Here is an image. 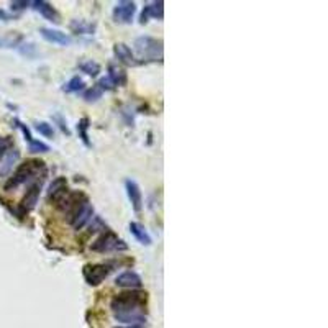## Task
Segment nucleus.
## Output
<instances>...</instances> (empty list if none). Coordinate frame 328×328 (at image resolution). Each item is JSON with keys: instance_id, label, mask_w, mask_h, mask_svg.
Segmentation results:
<instances>
[{"instance_id": "4468645a", "label": "nucleus", "mask_w": 328, "mask_h": 328, "mask_svg": "<svg viewBox=\"0 0 328 328\" xmlns=\"http://www.w3.org/2000/svg\"><path fill=\"white\" fill-rule=\"evenodd\" d=\"M32 5L36 12H40V15L43 18L51 21V23H59L61 21L59 13H57V10L49 2H45V0H36V2H32Z\"/></svg>"}, {"instance_id": "412c9836", "label": "nucleus", "mask_w": 328, "mask_h": 328, "mask_svg": "<svg viewBox=\"0 0 328 328\" xmlns=\"http://www.w3.org/2000/svg\"><path fill=\"white\" fill-rule=\"evenodd\" d=\"M79 69H81L82 72H85L87 76L96 77V76H99V72H100V64L96 63V61H92V59H84V61L79 63Z\"/></svg>"}, {"instance_id": "9d476101", "label": "nucleus", "mask_w": 328, "mask_h": 328, "mask_svg": "<svg viewBox=\"0 0 328 328\" xmlns=\"http://www.w3.org/2000/svg\"><path fill=\"white\" fill-rule=\"evenodd\" d=\"M125 189H127V195H128V200L131 202V207L136 214H140L143 210V194H141V189L138 186V182L133 179H127L125 181Z\"/></svg>"}, {"instance_id": "f3484780", "label": "nucleus", "mask_w": 328, "mask_h": 328, "mask_svg": "<svg viewBox=\"0 0 328 328\" xmlns=\"http://www.w3.org/2000/svg\"><path fill=\"white\" fill-rule=\"evenodd\" d=\"M128 228H130V231H131V235H133V236L136 238L138 243H141V245H144V246H150V245L153 243V238H151V235L148 233V230L144 228V225L138 223V222H131V223L128 225Z\"/></svg>"}, {"instance_id": "b1692460", "label": "nucleus", "mask_w": 328, "mask_h": 328, "mask_svg": "<svg viewBox=\"0 0 328 328\" xmlns=\"http://www.w3.org/2000/svg\"><path fill=\"white\" fill-rule=\"evenodd\" d=\"M18 151L17 150H12L10 153H9V156H7V161H5V164H4V167L0 169V176H5L7 172H9L10 169H12V166L15 164V161L18 159Z\"/></svg>"}, {"instance_id": "6e6552de", "label": "nucleus", "mask_w": 328, "mask_h": 328, "mask_svg": "<svg viewBox=\"0 0 328 328\" xmlns=\"http://www.w3.org/2000/svg\"><path fill=\"white\" fill-rule=\"evenodd\" d=\"M68 192H69V187L66 177H56L48 189V202H53L57 205L68 195Z\"/></svg>"}, {"instance_id": "5701e85b", "label": "nucleus", "mask_w": 328, "mask_h": 328, "mask_svg": "<svg viewBox=\"0 0 328 328\" xmlns=\"http://www.w3.org/2000/svg\"><path fill=\"white\" fill-rule=\"evenodd\" d=\"M35 128L38 130V133L43 135L45 138L54 136V128H53V125H49L48 122H35Z\"/></svg>"}, {"instance_id": "423d86ee", "label": "nucleus", "mask_w": 328, "mask_h": 328, "mask_svg": "<svg viewBox=\"0 0 328 328\" xmlns=\"http://www.w3.org/2000/svg\"><path fill=\"white\" fill-rule=\"evenodd\" d=\"M135 13H136V4L131 2V0H122V2H118L113 7L112 17L115 23L130 25L133 21Z\"/></svg>"}, {"instance_id": "2f4dec72", "label": "nucleus", "mask_w": 328, "mask_h": 328, "mask_svg": "<svg viewBox=\"0 0 328 328\" xmlns=\"http://www.w3.org/2000/svg\"><path fill=\"white\" fill-rule=\"evenodd\" d=\"M116 328H144V326H140V325H125V326H116Z\"/></svg>"}, {"instance_id": "bb28decb", "label": "nucleus", "mask_w": 328, "mask_h": 328, "mask_svg": "<svg viewBox=\"0 0 328 328\" xmlns=\"http://www.w3.org/2000/svg\"><path fill=\"white\" fill-rule=\"evenodd\" d=\"M99 89L104 92V91H113L115 89V84L110 81L108 77H102V79H99V82L96 84Z\"/></svg>"}, {"instance_id": "c85d7f7f", "label": "nucleus", "mask_w": 328, "mask_h": 328, "mask_svg": "<svg viewBox=\"0 0 328 328\" xmlns=\"http://www.w3.org/2000/svg\"><path fill=\"white\" fill-rule=\"evenodd\" d=\"M32 5V2H26V0H21V2H12L10 4V9L13 12H20V10H25L28 7Z\"/></svg>"}, {"instance_id": "ddd939ff", "label": "nucleus", "mask_w": 328, "mask_h": 328, "mask_svg": "<svg viewBox=\"0 0 328 328\" xmlns=\"http://www.w3.org/2000/svg\"><path fill=\"white\" fill-rule=\"evenodd\" d=\"M163 17H164V2L163 0H156V2H151L148 5H144V9L140 15V23L141 25L148 23L150 18L163 20Z\"/></svg>"}, {"instance_id": "f8f14e48", "label": "nucleus", "mask_w": 328, "mask_h": 328, "mask_svg": "<svg viewBox=\"0 0 328 328\" xmlns=\"http://www.w3.org/2000/svg\"><path fill=\"white\" fill-rule=\"evenodd\" d=\"M113 54L120 63H123L125 66H140L141 61L133 54L130 46H127L125 43H116L113 46Z\"/></svg>"}, {"instance_id": "0eeeda50", "label": "nucleus", "mask_w": 328, "mask_h": 328, "mask_svg": "<svg viewBox=\"0 0 328 328\" xmlns=\"http://www.w3.org/2000/svg\"><path fill=\"white\" fill-rule=\"evenodd\" d=\"M43 179H36L33 184L28 187V191L23 197V200L20 203V214L25 215L28 212H32V210L36 207V203H38V199H40V192H41V187H43Z\"/></svg>"}, {"instance_id": "4be33fe9", "label": "nucleus", "mask_w": 328, "mask_h": 328, "mask_svg": "<svg viewBox=\"0 0 328 328\" xmlns=\"http://www.w3.org/2000/svg\"><path fill=\"white\" fill-rule=\"evenodd\" d=\"M82 89H84V79L79 77V76L71 77L69 81L63 85V92H66V94H74V92H79Z\"/></svg>"}, {"instance_id": "a878e982", "label": "nucleus", "mask_w": 328, "mask_h": 328, "mask_svg": "<svg viewBox=\"0 0 328 328\" xmlns=\"http://www.w3.org/2000/svg\"><path fill=\"white\" fill-rule=\"evenodd\" d=\"M53 122L57 123V127L61 128V131L66 135V136H71V130L68 128V123H66V120L63 118V115L61 113H54L53 115Z\"/></svg>"}, {"instance_id": "a211bd4d", "label": "nucleus", "mask_w": 328, "mask_h": 328, "mask_svg": "<svg viewBox=\"0 0 328 328\" xmlns=\"http://www.w3.org/2000/svg\"><path fill=\"white\" fill-rule=\"evenodd\" d=\"M69 28L76 35H94L96 33V23H89L85 20H72L69 23Z\"/></svg>"}, {"instance_id": "393cba45", "label": "nucleus", "mask_w": 328, "mask_h": 328, "mask_svg": "<svg viewBox=\"0 0 328 328\" xmlns=\"http://www.w3.org/2000/svg\"><path fill=\"white\" fill-rule=\"evenodd\" d=\"M102 94H104V92H102L97 85H92L91 89H87V91L84 92L82 97L85 99V102H97V100L102 97Z\"/></svg>"}, {"instance_id": "1a4fd4ad", "label": "nucleus", "mask_w": 328, "mask_h": 328, "mask_svg": "<svg viewBox=\"0 0 328 328\" xmlns=\"http://www.w3.org/2000/svg\"><path fill=\"white\" fill-rule=\"evenodd\" d=\"M13 123H15V125L20 128L21 133H23L25 141L28 143V151H30V153H48V151H49V148H48V144H46V143L35 140V138L32 136L30 128H28L23 122H20L18 118H15V120H13Z\"/></svg>"}, {"instance_id": "c756f323", "label": "nucleus", "mask_w": 328, "mask_h": 328, "mask_svg": "<svg viewBox=\"0 0 328 328\" xmlns=\"http://www.w3.org/2000/svg\"><path fill=\"white\" fill-rule=\"evenodd\" d=\"M18 43H20V38H17V40L0 38V48H17Z\"/></svg>"}, {"instance_id": "cd10ccee", "label": "nucleus", "mask_w": 328, "mask_h": 328, "mask_svg": "<svg viewBox=\"0 0 328 328\" xmlns=\"http://www.w3.org/2000/svg\"><path fill=\"white\" fill-rule=\"evenodd\" d=\"M10 146H12V140H10V138H0V159H2L7 155V151H9Z\"/></svg>"}, {"instance_id": "f257e3e1", "label": "nucleus", "mask_w": 328, "mask_h": 328, "mask_svg": "<svg viewBox=\"0 0 328 328\" xmlns=\"http://www.w3.org/2000/svg\"><path fill=\"white\" fill-rule=\"evenodd\" d=\"M146 292L130 289L128 292H122L112 299L110 309L118 323L144 326L146 323Z\"/></svg>"}, {"instance_id": "7c9ffc66", "label": "nucleus", "mask_w": 328, "mask_h": 328, "mask_svg": "<svg viewBox=\"0 0 328 328\" xmlns=\"http://www.w3.org/2000/svg\"><path fill=\"white\" fill-rule=\"evenodd\" d=\"M0 20H2V21H9V20H12V15H10V13H7L5 10L0 9Z\"/></svg>"}, {"instance_id": "20e7f679", "label": "nucleus", "mask_w": 328, "mask_h": 328, "mask_svg": "<svg viewBox=\"0 0 328 328\" xmlns=\"http://www.w3.org/2000/svg\"><path fill=\"white\" fill-rule=\"evenodd\" d=\"M127 243L123 240L118 238V235H115L113 231L105 230L102 235L91 245V250L96 253H112V251H125Z\"/></svg>"}, {"instance_id": "6ab92c4d", "label": "nucleus", "mask_w": 328, "mask_h": 328, "mask_svg": "<svg viewBox=\"0 0 328 328\" xmlns=\"http://www.w3.org/2000/svg\"><path fill=\"white\" fill-rule=\"evenodd\" d=\"M107 77L115 84V87L127 84V72H125V69H122V68H118V66H115V64L108 66V76Z\"/></svg>"}, {"instance_id": "7ed1b4c3", "label": "nucleus", "mask_w": 328, "mask_h": 328, "mask_svg": "<svg viewBox=\"0 0 328 328\" xmlns=\"http://www.w3.org/2000/svg\"><path fill=\"white\" fill-rule=\"evenodd\" d=\"M138 57L143 63H163V41L153 36H138L133 43Z\"/></svg>"}, {"instance_id": "39448f33", "label": "nucleus", "mask_w": 328, "mask_h": 328, "mask_svg": "<svg viewBox=\"0 0 328 328\" xmlns=\"http://www.w3.org/2000/svg\"><path fill=\"white\" fill-rule=\"evenodd\" d=\"M115 262H97V264H85L84 266V279L89 286L96 287L104 282L108 274L113 271Z\"/></svg>"}, {"instance_id": "9b49d317", "label": "nucleus", "mask_w": 328, "mask_h": 328, "mask_svg": "<svg viewBox=\"0 0 328 328\" xmlns=\"http://www.w3.org/2000/svg\"><path fill=\"white\" fill-rule=\"evenodd\" d=\"M92 218H94V207H92L91 200H87L84 205L79 208V212L72 217V220L69 223H71L72 228L79 231V230H82L85 225L92 220Z\"/></svg>"}, {"instance_id": "dca6fc26", "label": "nucleus", "mask_w": 328, "mask_h": 328, "mask_svg": "<svg viewBox=\"0 0 328 328\" xmlns=\"http://www.w3.org/2000/svg\"><path fill=\"white\" fill-rule=\"evenodd\" d=\"M40 33L43 36V40H46L48 43H53V45H61L66 46L71 43V38L61 30H54V28H40Z\"/></svg>"}, {"instance_id": "f03ea898", "label": "nucleus", "mask_w": 328, "mask_h": 328, "mask_svg": "<svg viewBox=\"0 0 328 328\" xmlns=\"http://www.w3.org/2000/svg\"><path fill=\"white\" fill-rule=\"evenodd\" d=\"M46 164L40 161V159H28V161L21 163L17 171L9 177V181L5 182V191L12 192L18 189L21 184H26L33 179H41L46 176Z\"/></svg>"}, {"instance_id": "aec40b11", "label": "nucleus", "mask_w": 328, "mask_h": 328, "mask_svg": "<svg viewBox=\"0 0 328 328\" xmlns=\"http://www.w3.org/2000/svg\"><path fill=\"white\" fill-rule=\"evenodd\" d=\"M89 127H91V120L87 118V116H84V118H81L77 122V133H79V138L82 140V143L85 144L87 148H91L92 146V143L89 140Z\"/></svg>"}, {"instance_id": "2eb2a0df", "label": "nucleus", "mask_w": 328, "mask_h": 328, "mask_svg": "<svg viewBox=\"0 0 328 328\" xmlns=\"http://www.w3.org/2000/svg\"><path fill=\"white\" fill-rule=\"evenodd\" d=\"M115 284L118 287H127V289H140L141 287V276L135 271H123L116 276Z\"/></svg>"}]
</instances>
